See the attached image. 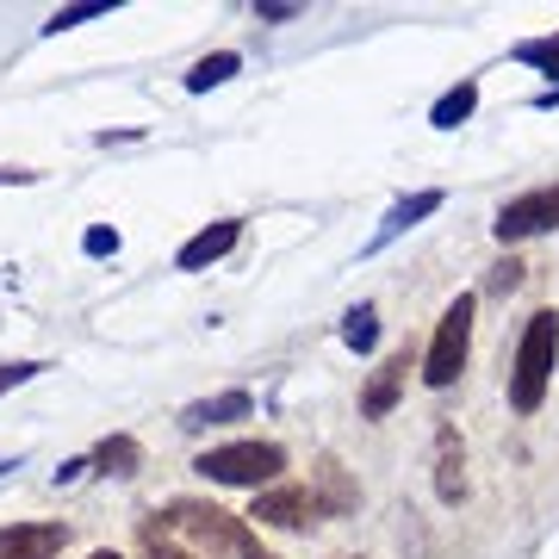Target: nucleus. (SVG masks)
<instances>
[{
  "instance_id": "1",
  "label": "nucleus",
  "mask_w": 559,
  "mask_h": 559,
  "mask_svg": "<svg viewBox=\"0 0 559 559\" xmlns=\"http://www.w3.org/2000/svg\"><path fill=\"white\" fill-rule=\"evenodd\" d=\"M554 360H559V311H535L516 342V373H510V411L516 417H535L540 411L547 380H554Z\"/></svg>"
},
{
  "instance_id": "2",
  "label": "nucleus",
  "mask_w": 559,
  "mask_h": 559,
  "mask_svg": "<svg viewBox=\"0 0 559 559\" xmlns=\"http://www.w3.org/2000/svg\"><path fill=\"white\" fill-rule=\"evenodd\" d=\"M150 528H162V535H187L200 554H249V522L224 516L218 503H200V498H175L168 510H156L150 516Z\"/></svg>"
},
{
  "instance_id": "3",
  "label": "nucleus",
  "mask_w": 559,
  "mask_h": 559,
  "mask_svg": "<svg viewBox=\"0 0 559 559\" xmlns=\"http://www.w3.org/2000/svg\"><path fill=\"white\" fill-rule=\"evenodd\" d=\"M193 473H205L212 485H249V491H267L286 473V448L280 441H224V448H205L193 460Z\"/></svg>"
},
{
  "instance_id": "4",
  "label": "nucleus",
  "mask_w": 559,
  "mask_h": 559,
  "mask_svg": "<svg viewBox=\"0 0 559 559\" xmlns=\"http://www.w3.org/2000/svg\"><path fill=\"white\" fill-rule=\"evenodd\" d=\"M473 311H479L473 293H460V299L441 311L436 342H429V355H423V385H429V392H448V385L466 373V355H473Z\"/></svg>"
},
{
  "instance_id": "5",
  "label": "nucleus",
  "mask_w": 559,
  "mask_h": 559,
  "mask_svg": "<svg viewBox=\"0 0 559 559\" xmlns=\"http://www.w3.org/2000/svg\"><path fill=\"white\" fill-rule=\"evenodd\" d=\"M498 242L510 249V242H528V237H547V230H559V180L554 187H535V193H516V200L498 212Z\"/></svg>"
},
{
  "instance_id": "6",
  "label": "nucleus",
  "mask_w": 559,
  "mask_h": 559,
  "mask_svg": "<svg viewBox=\"0 0 559 559\" xmlns=\"http://www.w3.org/2000/svg\"><path fill=\"white\" fill-rule=\"evenodd\" d=\"M318 516H323L318 491L311 485H293V479L255 491V503H249V522H267V528H311Z\"/></svg>"
},
{
  "instance_id": "7",
  "label": "nucleus",
  "mask_w": 559,
  "mask_h": 559,
  "mask_svg": "<svg viewBox=\"0 0 559 559\" xmlns=\"http://www.w3.org/2000/svg\"><path fill=\"white\" fill-rule=\"evenodd\" d=\"M237 242H242V218H218V224H205L200 237H187V242H180L175 267H180V274H200V267H212V261L230 255Z\"/></svg>"
},
{
  "instance_id": "8",
  "label": "nucleus",
  "mask_w": 559,
  "mask_h": 559,
  "mask_svg": "<svg viewBox=\"0 0 559 559\" xmlns=\"http://www.w3.org/2000/svg\"><path fill=\"white\" fill-rule=\"evenodd\" d=\"M69 528L62 522H13L0 528V559H57Z\"/></svg>"
},
{
  "instance_id": "9",
  "label": "nucleus",
  "mask_w": 559,
  "mask_h": 559,
  "mask_svg": "<svg viewBox=\"0 0 559 559\" xmlns=\"http://www.w3.org/2000/svg\"><path fill=\"white\" fill-rule=\"evenodd\" d=\"M436 212H441V193H436V187H429V193H411V200H399V205H392V212L380 218V230L367 237V255H380V249H392V242H399L404 230H411V224L436 218Z\"/></svg>"
},
{
  "instance_id": "10",
  "label": "nucleus",
  "mask_w": 559,
  "mask_h": 559,
  "mask_svg": "<svg viewBox=\"0 0 559 559\" xmlns=\"http://www.w3.org/2000/svg\"><path fill=\"white\" fill-rule=\"evenodd\" d=\"M404 380H411V348H399V355L380 360V373L367 380V392H360V417H385L392 404H399Z\"/></svg>"
},
{
  "instance_id": "11",
  "label": "nucleus",
  "mask_w": 559,
  "mask_h": 559,
  "mask_svg": "<svg viewBox=\"0 0 559 559\" xmlns=\"http://www.w3.org/2000/svg\"><path fill=\"white\" fill-rule=\"evenodd\" d=\"M436 498L441 503L466 498V454H460L454 423H441V429H436Z\"/></svg>"
},
{
  "instance_id": "12",
  "label": "nucleus",
  "mask_w": 559,
  "mask_h": 559,
  "mask_svg": "<svg viewBox=\"0 0 559 559\" xmlns=\"http://www.w3.org/2000/svg\"><path fill=\"white\" fill-rule=\"evenodd\" d=\"M255 399L249 392H218V399H200L180 411V429H218V423H249Z\"/></svg>"
},
{
  "instance_id": "13",
  "label": "nucleus",
  "mask_w": 559,
  "mask_h": 559,
  "mask_svg": "<svg viewBox=\"0 0 559 559\" xmlns=\"http://www.w3.org/2000/svg\"><path fill=\"white\" fill-rule=\"evenodd\" d=\"M473 112H479V81H460V87H448V94L429 106V124H436V131H460Z\"/></svg>"
},
{
  "instance_id": "14",
  "label": "nucleus",
  "mask_w": 559,
  "mask_h": 559,
  "mask_svg": "<svg viewBox=\"0 0 559 559\" xmlns=\"http://www.w3.org/2000/svg\"><path fill=\"white\" fill-rule=\"evenodd\" d=\"M242 69L237 50H218V57H200L193 69H187V94H212V87H224V81Z\"/></svg>"
},
{
  "instance_id": "15",
  "label": "nucleus",
  "mask_w": 559,
  "mask_h": 559,
  "mask_svg": "<svg viewBox=\"0 0 559 559\" xmlns=\"http://www.w3.org/2000/svg\"><path fill=\"white\" fill-rule=\"evenodd\" d=\"M94 466H100V473H112V479H131V473L143 466V448L131 436H112V441H100V448H94Z\"/></svg>"
},
{
  "instance_id": "16",
  "label": "nucleus",
  "mask_w": 559,
  "mask_h": 559,
  "mask_svg": "<svg viewBox=\"0 0 559 559\" xmlns=\"http://www.w3.org/2000/svg\"><path fill=\"white\" fill-rule=\"evenodd\" d=\"M342 342H348L355 355H367V348L380 342V311H373V305H355V311L342 318Z\"/></svg>"
},
{
  "instance_id": "17",
  "label": "nucleus",
  "mask_w": 559,
  "mask_h": 559,
  "mask_svg": "<svg viewBox=\"0 0 559 559\" xmlns=\"http://www.w3.org/2000/svg\"><path fill=\"white\" fill-rule=\"evenodd\" d=\"M516 62H528V69H540V75H554V87H559V32H554V38L516 44Z\"/></svg>"
},
{
  "instance_id": "18",
  "label": "nucleus",
  "mask_w": 559,
  "mask_h": 559,
  "mask_svg": "<svg viewBox=\"0 0 559 559\" xmlns=\"http://www.w3.org/2000/svg\"><path fill=\"white\" fill-rule=\"evenodd\" d=\"M112 7H119V0H81V7H62V13H50V25H44V32H50V38H57V32H69V25L106 20V13H112Z\"/></svg>"
},
{
  "instance_id": "19",
  "label": "nucleus",
  "mask_w": 559,
  "mask_h": 559,
  "mask_svg": "<svg viewBox=\"0 0 559 559\" xmlns=\"http://www.w3.org/2000/svg\"><path fill=\"white\" fill-rule=\"evenodd\" d=\"M355 503V491H348V479H342V466L336 460H323V498H318V510H348Z\"/></svg>"
},
{
  "instance_id": "20",
  "label": "nucleus",
  "mask_w": 559,
  "mask_h": 559,
  "mask_svg": "<svg viewBox=\"0 0 559 559\" xmlns=\"http://www.w3.org/2000/svg\"><path fill=\"white\" fill-rule=\"evenodd\" d=\"M143 559H200V554L175 547V540L162 535V528H150V522H143Z\"/></svg>"
},
{
  "instance_id": "21",
  "label": "nucleus",
  "mask_w": 559,
  "mask_h": 559,
  "mask_svg": "<svg viewBox=\"0 0 559 559\" xmlns=\"http://www.w3.org/2000/svg\"><path fill=\"white\" fill-rule=\"evenodd\" d=\"M38 373H44V360H13V367H0V392H13V385L38 380Z\"/></svg>"
},
{
  "instance_id": "22",
  "label": "nucleus",
  "mask_w": 559,
  "mask_h": 559,
  "mask_svg": "<svg viewBox=\"0 0 559 559\" xmlns=\"http://www.w3.org/2000/svg\"><path fill=\"white\" fill-rule=\"evenodd\" d=\"M81 249H87V255H112V249H119V230H106V224H94V230L81 237Z\"/></svg>"
},
{
  "instance_id": "23",
  "label": "nucleus",
  "mask_w": 559,
  "mask_h": 559,
  "mask_svg": "<svg viewBox=\"0 0 559 559\" xmlns=\"http://www.w3.org/2000/svg\"><path fill=\"white\" fill-rule=\"evenodd\" d=\"M255 20H261V25H280V20H299V7H293V0H267V7H255Z\"/></svg>"
},
{
  "instance_id": "24",
  "label": "nucleus",
  "mask_w": 559,
  "mask_h": 559,
  "mask_svg": "<svg viewBox=\"0 0 559 559\" xmlns=\"http://www.w3.org/2000/svg\"><path fill=\"white\" fill-rule=\"evenodd\" d=\"M516 280H522V267H516V255H510V261L498 267V280H491V286H516Z\"/></svg>"
},
{
  "instance_id": "25",
  "label": "nucleus",
  "mask_w": 559,
  "mask_h": 559,
  "mask_svg": "<svg viewBox=\"0 0 559 559\" xmlns=\"http://www.w3.org/2000/svg\"><path fill=\"white\" fill-rule=\"evenodd\" d=\"M554 106H559V87H540V94H535V112H554Z\"/></svg>"
},
{
  "instance_id": "26",
  "label": "nucleus",
  "mask_w": 559,
  "mask_h": 559,
  "mask_svg": "<svg viewBox=\"0 0 559 559\" xmlns=\"http://www.w3.org/2000/svg\"><path fill=\"white\" fill-rule=\"evenodd\" d=\"M242 559H280V554H267V547H261V540H249V554Z\"/></svg>"
},
{
  "instance_id": "27",
  "label": "nucleus",
  "mask_w": 559,
  "mask_h": 559,
  "mask_svg": "<svg viewBox=\"0 0 559 559\" xmlns=\"http://www.w3.org/2000/svg\"><path fill=\"white\" fill-rule=\"evenodd\" d=\"M87 559H119V554H112V547H100V554H87Z\"/></svg>"
}]
</instances>
